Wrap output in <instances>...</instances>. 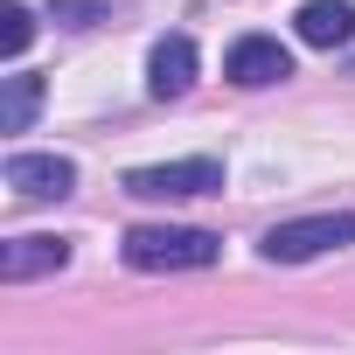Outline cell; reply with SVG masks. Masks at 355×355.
<instances>
[{
    "mask_svg": "<svg viewBox=\"0 0 355 355\" xmlns=\"http://www.w3.org/2000/svg\"><path fill=\"white\" fill-rule=\"evenodd\" d=\"M119 258L132 272H209L223 258V237L196 223H139L119 237Z\"/></svg>",
    "mask_w": 355,
    "mask_h": 355,
    "instance_id": "obj_1",
    "label": "cell"
},
{
    "mask_svg": "<svg viewBox=\"0 0 355 355\" xmlns=\"http://www.w3.org/2000/svg\"><path fill=\"white\" fill-rule=\"evenodd\" d=\"M341 244H355V209H327V216L272 223V230H265V244H258V258H265V265H306V258L341 251Z\"/></svg>",
    "mask_w": 355,
    "mask_h": 355,
    "instance_id": "obj_2",
    "label": "cell"
},
{
    "mask_svg": "<svg viewBox=\"0 0 355 355\" xmlns=\"http://www.w3.org/2000/svg\"><path fill=\"white\" fill-rule=\"evenodd\" d=\"M125 196L139 202H182V196H223V160L216 153H189V160H153L125 174Z\"/></svg>",
    "mask_w": 355,
    "mask_h": 355,
    "instance_id": "obj_3",
    "label": "cell"
},
{
    "mask_svg": "<svg viewBox=\"0 0 355 355\" xmlns=\"http://www.w3.org/2000/svg\"><path fill=\"white\" fill-rule=\"evenodd\" d=\"M0 174L21 202H63L77 189V160H63V153H8Z\"/></svg>",
    "mask_w": 355,
    "mask_h": 355,
    "instance_id": "obj_4",
    "label": "cell"
},
{
    "mask_svg": "<svg viewBox=\"0 0 355 355\" xmlns=\"http://www.w3.org/2000/svg\"><path fill=\"white\" fill-rule=\"evenodd\" d=\"M223 77L244 84V91H265V84H286L293 77V56L279 35H237L230 56H223Z\"/></svg>",
    "mask_w": 355,
    "mask_h": 355,
    "instance_id": "obj_5",
    "label": "cell"
},
{
    "mask_svg": "<svg viewBox=\"0 0 355 355\" xmlns=\"http://www.w3.org/2000/svg\"><path fill=\"white\" fill-rule=\"evenodd\" d=\"M70 265V237H49V230H35V237H8L0 244V279L8 286H21V279H49V272H63Z\"/></svg>",
    "mask_w": 355,
    "mask_h": 355,
    "instance_id": "obj_6",
    "label": "cell"
},
{
    "mask_svg": "<svg viewBox=\"0 0 355 355\" xmlns=\"http://www.w3.org/2000/svg\"><path fill=\"white\" fill-rule=\"evenodd\" d=\"M196 63H202V56H196L189 35H160L153 56H146V91H153V98H182V91L196 84Z\"/></svg>",
    "mask_w": 355,
    "mask_h": 355,
    "instance_id": "obj_7",
    "label": "cell"
},
{
    "mask_svg": "<svg viewBox=\"0 0 355 355\" xmlns=\"http://www.w3.org/2000/svg\"><path fill=\"white\" fill-rule=\"evenodd\" d=\"M293 28L306 49H341V42H355V0H306Z\"/></svg>",
    "mask_w": 355,
    "mask_h": 355,
    "instance_id": "obj_8",
    "label": "cell"
},
{
    "mask_svg": "<svg viewBox=\"0 0 355 355\" xmlns=\"http://www.w3.org/2000/svg\"><path fill=\"white\" fill-rule=\"evenodd\" d=\"M42 112V77L15 70V77H0V132H28Z\"/></svg>",
    "mask_w": 355,
    "mask_h": 355,
    "instance_id": "obj_9",
    "label": "cell"
},
{
    "mask_svg": "<svg viewBox=\"0 0 355 355\" xmlns=\"http://www.w3.org/2000/svg\"><path fill=\"white\" fill-rule=\"evenodd\" d=\"M35 42V15L21 8V0H8V8H0V49H8V56H21Z\"/></svg>",
    "mask_w": 355,
    "mask_h": 355,
    "instance_id": "obj_10",
    "label": "cell"
},
{
    "mask_svg": "<svg viewBox=\"0 0 355 355\" xmlns=\"http://www.w3.org/2000/svg\"><path fill=\"white\" fill-rule=\"evenodd\" d=\"M112 15V0H49V21H63V28H98Z\"/></svg>",
    "mask_w": 355,
    "mask_h": 355,
    "instance_id": "obj_11",
    "label": "cell"
}]
</instances>
